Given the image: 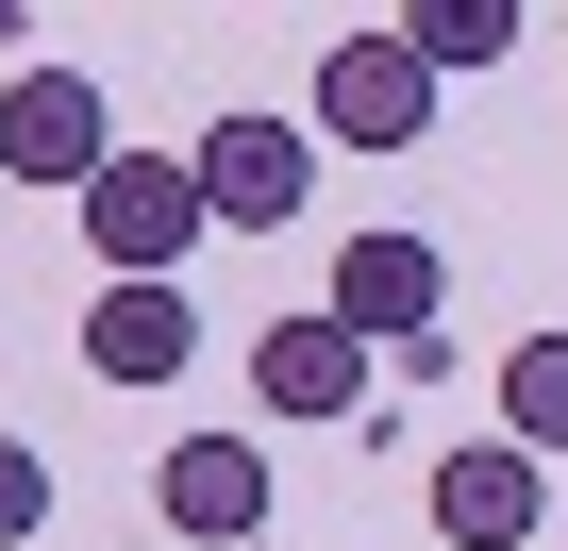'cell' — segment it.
<instances>
[{
    "mask_svg": "<svg viewBox=\"0 0 568 551\" xmlns=\"http://www.w3.org/2000/svg\"><path fill=\"white\" fill-rule=\"evenodd\" d=\"M201 217L217 234H284V217H302L318 201V118H267V101H234V118H201Z\"/></svg>",
    "mask_w": 568,
    "mask_h": 551,
    "instance_id": "2",
    "label": "cell"
},
{
    "mask_svg": "<svg viewBox=\"0 0 568 551\" xmlns=\"http://www.w3.org/2000/svg\"><path fill=\"white\" fill-rule=\"evenodd\" d=\"M368 368H385V351H368V335H335V302L251 335V401H267V418H368Z\"/></svg>",
    "mask_w": 568,
    "mask_h": 551,
    "instance_id": "8",
    "label": "cell"
},
{
    "mask_svg": "<svg viewBox=\"0 0 568 551\" xmlns=\"http://www.w3.org/2000/svg\"><path fill=\"white\" fill-rule=\"evenodd\" d=\"M34 534H51V451L0 435V551H34Z\"/></svg>",
    "mask_w": 568,
    "mask_h": 551,
    "instance_id": "12",
    "label": "cell"
},
{
    "mask_svg": "<svg viewBox=\"0 0 568 551\" xmlns=\"http://www.w3.org/2000/svg\"><path fill=\"white\" fill-rule=\"evenodd\" d=\"M151 518L201 534V551H251V534H267V451H251V435H184V451H151Z\"/></svg>",
    "mask_w": 568,
    "mask_h": 551,
    "instance_id": "7",
    "label": "cell"
},
{
    "mask_svg": "<svg viewBox=\"0 0 568 551\" xmlns=\"http://www.w3.org/2000/svg\"><path fill=\"white\" fill-rule=\"evenodd\" d=\"M501 435H518L535 468L568 451V335H518V351H501Z\"/></svg>",
    "mask_w": 568,
    "mask_h": 551,
    "instance_id": "10",
    "label": "cell"
},
{
    "mask_svg": "<svg viewBox=\"0 0 568 551\" xmlns=\"http://www.w3.org/2000/svg\"><path fill=\"white\" fill-rule=\"evenodd\" d=\"M184 351H201V302H184V285H101V302H84V368H101V385H168Z\"/></svg>",
    "mask_w": 568,
    "mask_h": 551,
    "instance_id": "9",
    "label": "cell"
},
{
    "mask_svg": "<svg viewBox=\"0 0 568 551\" xmlns=\"http://www.w3.org/2000/svg\"><path fill=\"white\" fill-rule=\"evenodd\" d=\"M418 501H435V534H452V551H535V534H551V468H535L518 435H468Z\"/></svg>",
    "mask_w": 568,
    "mask_h": 551,
    "instance_id": "6",
    "label": "cell"
},
{
    "mask_svg": "<svg viewBox=\"0 0 568 551\" xmlns=\"http://www.w3.org/2000/svg\"><path fill=\"white\" fill-rule=\"evenodd\" d=\"M418 134H435V68H418V34H402V18L335 34V51H318V151H418Z\"/></svg>",
    "mask_w": 568,
    "mask_h": 551,
    "instance_id": "4",
    "label": "cell"
},
{
    "mask_svg": "<svg viewBox=\"0 0 568 551\" xmlns=\"http://www.w3.org/2000/svg\"><path fill=\"white\" fill-rule=\"evenodd\" d=\"M402 34H418V68L452 84V68H501V51H518V0H418Z\"/></svg>",
    "mask_w": 568,
    "mask_h": 551,
    "instance_id": "11",
    "label": "cell"
},
{
    "mask_svg": "<svg viewBox=\"0 0 568 551\" xmlns=\"http://www.w3.org/2000/svg\"><path fill=\"white\" fill-rule=\"evenodd\" d=\"M201 167L184 151H118L84 184V251H101V285H184V251H201Z\"/></svg>",
    "mask_w": 568,
    "mask_h": 551,
    "instance_id": "1",
    "label": "cell"
},
{
    "mask_svg": "<svg viewBox=\"0 0 568 551\" xmlns=\"http://www.w3.org/2000/svg\"><path fill=\"white\" fill-rule=\"evenodd\" d=\"M101 167H118L101 68H18V84H0V184H34V201H84Z\"/></svg>",
    "mask_w": 568,
    "mask_h": 551,
    "instance_id": "3",
    "label": "cell"
},
{
    "mask_svg": "<svg viewBox=\"0 0 568 551\" xmlns=\"http://www.w3.org/2000/svg\"><path fill=\"white\" fill-rule=\"evenodd\" d=\"M335 335H368V351H435V335H452L435 234H352V251H335Z\"/></svg>",
    "mask_w": 568,
    "mask_h": 551,
    "instance_id": "5",
    "label": "cell"
}]
</instances>
